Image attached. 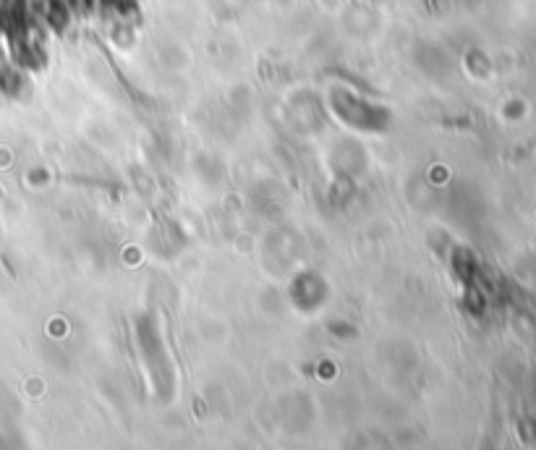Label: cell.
Listing matches in <instances>:
<instances>
[]
</instances>
